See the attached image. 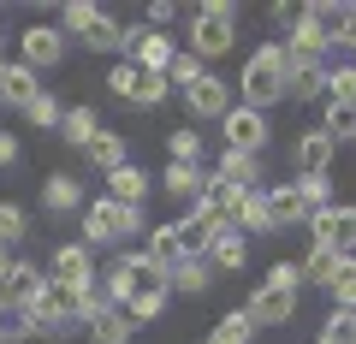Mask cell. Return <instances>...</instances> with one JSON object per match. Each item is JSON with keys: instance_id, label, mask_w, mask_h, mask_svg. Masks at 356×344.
<instances>
[{"instance_id": "6da1fadb", "label": "cell", "mask_w": 356, "mask_h": 344, "mask_svg": "<svg viewBox=\"0 0 356 344\" xmlns=\"http://www.w3.org/2000/svg\"><path fill=\"white\" fill-rule=\"evenodd\" d=\"M285 90H291V60H285V42H261V48L243 60V107L267 113Z\"/></svg>"}, {"instance_id": "7a4b0ae2", "label": "cell", "mask_w": 356, "mask_h": 344, "mask_svg": "<svg viewBox=\"0 0 356 344\" xmlns=\"http://www.w3.org/2000/svg\"><path fill=\"white\" fill-rule=\"evenodd\" d=\"M238 36V0H202L191 13V54H226Z\"/></svg>"}, {"instance_id": "3957f363", "label": "cell", "mask_w": 356, "mask_h": 344, "mask_svg": "<svg viewBox=\"0 0 356 344\" xmlns=\"http://www.w3.org/2000/svg\"><path fill=\"white\" fill-rule=\"evenodd\" d=\"M60 18H65V30H72V36H83L95 54H125V24H119V18H107L95 0H65Z\"/></svg>"}, {"instance_id": "277c9868", "label": "cell", "mask_w": 356, "mask_h": 344, "mask_svg": "<svg viewBox=\"0 0 356 344\" xmlns=\"http://www.w3.org/2000/svg\"><path fill=\"white\" fill-rule=\"evenodd\" d=\"M143 231V208H125L113 202V196H102V202H83V238L89 243H125Z\"/></svg>"}, {"instance_id": "5b68a950", "label": "cell", "mask_w": 356, "mask_h": 344, "mask_svg": "<svg viewBox=\"0 0 356 344\" xmlns=\"http://www.w3.org/2000/svg\"><path fill=\"white\" fill-rule=\"evenodd\" d=\"M172 36H166V30H125V60L137 65V72H166V65H172Z\"/></svg>"}, {"instance_id": "8992f818", "label": "cell", "mask_w": 356, "mask_h": 344, "mask_svg": "<svg viewBox=\"0 0 356 344\" xmlns=\"http://www.w3.org/2000/svg\"><path fill=\"white\" fill-rule=\"evenodd\" d=\"M220 125H226V149H232V154H261V142H267V113H255V107L238 101Z\"/></svg>"}, {"instance_id": "52a82bcc", "label": "cell", "mask_w": 356, "mask_h": 344, "mask_svg": "<svg viewBox=\"0 0 356 344\" xmlns=\"http://www.w3.org/2000/svg\"><path fill=\"white\" fill-rule=\"evenodd\" d=\"M243 315H250V327H255V332H261V327H285V320L297 315V297H291V291H280V285H255L250 303H243Z\"/></svg>"}, {"instance_id": "ba28073f", "label": "cell", "mask_w": 356, "mask_h": 344, "mask_svg": "<svg viewBox=\"0 0 356 344\" xmlns=\"http://www.w3.org/2000/svg\"><path fill=\"white\" fill-rule=\"evenodd\" d=\"M344 24H350V0H303V30L321 36L327 48L344 42Z\"/></svg>"}, {"instance_id": "9c48e42d", "label": "cell", "mask_w": 356, "mask_h": 344, "mask_svg": "<svg viewBox=\"0 0 356 344\" xmlns=\"http://www.w3.org/2000/svg\"><path fill=\"white\" fill-rule=\"evenodd\" d=\"M315 243H327L332 255H356V202H332L327 214L315 220Z\"/></svg>"}, {"instance_id": "30bf717a", "label": "cell", "mask_w": 356, "mask_h": 344, "mask_svg": "<svg viewBox=\"0 0 356 344\" xmlns=\"http://www.w3.org/2000/svg\"><path fill=\"white\" fill-rule=\"evenodd\" d=\"M83 327H89V338H95V344H125L131 332H137V320H131L125 303H95Z\"/></svg>"}, {"instance_id": "8fae6325", "label": "cell", "mask_w": 356, "mask_h": 344, "mask_svg": "<svg viewBox=\"0 0 356 344\" xmlns=\"http://www.w3.org/2000/svg\"><path fill=\"white\" fill-rule=\"evenodd\" d=\"M184 101H191V113H196V119H226V113H232V90L220 83L214 72L196 77L191 90H184Z\"/></svg>"}, {"instance_id": "7c38bea8", "label": "cell", "mask_w": 356, "mask_h": 344, "mask_svg": "<svg viewBox=\"0 0 356 344\" xmlns=\"http://www.w3.org/2000/svg\"><path fill=\"white\" fill-rule=\"evenodd\" d=\"M243 261H250V238H243L238 226H214V238H208V268H226V273H238Z\"/></svg>"}, {"instance_id": "4fadbf2b", "label": "cell", "mask_w": 356, "mask_h": 344, "mask_svg": "<svg viewBox=\"0 0 356 344\" xmlns=\"http://www.w3.org/2000/svg\"><path fill=\"white\" fill-rule=\"evenodd\" d=\"M60 60H65V30L30 24V30H24V65L36 72V65H60Z\"/></svg>"}, {"instance_id": "5bb4252c", "label": "cell", "mask_w": 356, "mask_h": 344, "mask_svg": "<svg viewBox=\"0 0 356 344\" xmlns=\"http://www.w3.org/2000/svg\"><path fill=\"white\" fill-rule=\"evenodd\" d=\"M332 149H339V142L327 137V131H303V142H297V172H303V179H327L332 172Z\"/></svg>"}, {"instance_id": "9a60e30c", "label": "cell", "mask_w": 356, "mask_h": 344, "mask_svg": "<svg viewBox=\"0 0 356 344\" xmlns=\"http://www.w3.org/2000/svg\"><path fill=\"white\" fill-rule=\"evenodd\" d=\"M42 208L48 214H83V184L72 172H48L42 179Z\"/></svg>"}, {"instance_id": "2e32d148", "label": "cell", "mask_w": 356, "mask_h": 344, "mask_svg": "<svg viewBox=\"0 0 356 344\" xmlns=\"http://www.w3.org/2000/svg\"><path fill=\"white\" fill-rule=\"evenodd\" d=\"M89 279H95V268H89V249H83V243H65V249H54L48 285H89Z\"/></svg>"}, {"instance_id": "e0dca14e", "label": "cell", "mask_w": 356, "mask_h": 344, "mask_svg": "<svg viewBox=\"0 0 356 344\" xmlns=\"http://www.w3.org/2000/svg\"><path fill=\"white\" fill-rule=\"evenodd\" d=\"M226 184H238V190H267V179H261V154H220V166H214Z\"/></svg>"}, {"instance_id": "ac0fdd59", "label": "cell", "mask_w": 356, "mask_h": 344, "mask_svg": "<svg viewBox=\"0 0 356 344\" xmlns=\"http://www.w3.org/2000/svg\"><path fill=\"white\" fill-rule=\"evenodd\" d=\"M107 196H113V202H125V208H143V196H149V172H143L137 161L119 166V172H107Z\"/></svg>"}, {"instance_id": "d6986e66", "label": "cell", "mask_w": 356, "mask_h": 344, "mask_svg": "<svg viewBox=\"0 0 356 344\" xmlns=\"http://www.w3.org/2000/svg\"><path fill=\"white\" fill-rule=\"evenodd\" d=\"M232 226L243 231V238H261V231H280V220H273V202H267V190H250L243 196V208H238V220H232Z\"/></svg>"}, {"instance_id": "ffe728a7", "label": "cell", "mask_w": 356, "mask_h": 344, "mask_svg": "<svg viewBox=\"0 0 356 344\" xmlns=\"http://www.w3.org/2000/svg\"><path fill=\"white\" fill-rule=\"evenodd\" d=\"M42 83H36V72H30L24 60L18 65H0V101L6 107H30V95H36Z\"/></svg>"}, {"instance_id": "44dd1931", "label": "cell", "mask_w": 356, "mask_h": 344, "mask_svg": "<svg viewBox=\"0 0 356 344\" xmlns=\"http://www.w3.org/2000/svg\"><path fill=\"white\" fill-rule=\"evenodd\" d=\"M24 338H36L30 303H18V297H0V344H24Z\"/></svg>"}, {"instance_id": "7402d4cb", "label": "cell", "mask_w": 356, "mask_h": 344, "mask_svg": "<svg viewBox=\"0 0 356 344\" xmlns=\"http://www.w3.org/2000/svg\"><path fill=\"white\" fill-rule=\"evenodd\" d=\"M149 261H161L166 273L184 261V231H178V220H166V226H154V231H149Z\"/></svg>"}, {"instance_id": "603a6c76", "label": "cell", "mask_w": 356, "mask_h": 344, "mask_svg": "<svg viewBox=\"0 0 356 344\" xmlns=\"http://www.w3.org/2000/svg\"><path fill=\"white\" fill-rule=\"evenodd\" d=\"M0 285H6V297H18V303H36V297H42V285H48V273H42L36 261H13Z\"/></svg>"}, {"instance_id": "cb8c5ba5", "label": "cell", "mask_w": 356, "mask_h": 344, "mask_svg": "<svg viewBox=\"0 0 356 344\" xmlns=\"http://www.w3.org/2000/svg\"><path fill=\"white\" fill-rule=\"evenodd\" d=\"M208 279H214V268H208V255H184L172 273H166V285L172 291H184V297H196V291H208Z\"/></svg>"}, {"instance_id": "d4e9b609", "label": "cell", "mask_w": 356, "mask_h": 344, "mask_svg": "<svg viewBox=\"0 0 356 344\" xmlns=\"http://www.w3.org/2000/svg\"><path fill=\"white\" fill-rule=\"evenodd\" d=\"M83 154L102 166V172H119V166H131V149H125V137H119V131H95V142H89Z\"/></svg>"}, {"instance_id": "484cf974", "label": "cell", "mask_w": 356, "mask_h": 344, "mask_svg": "<svg viewBox=\"0 0 356 344\" xmlns=\"http://www.w3.org/2000/svg\"><path fill=\"white\" fill-rule=\"evenodd\" d=\"M95 131H102V119L89 113L83 101H77V107H65V113H60V137L72 142V149H89V142H95Z\"/></svg>"}, {"instance_id": "4316f807", "label": "cell", "mask_w": 356, "mask_h": 344, "mask_svg": "<svg viewBox=\"0 0 356 344\" xmlns=\"http://www.w3.org/2000/svg\"><path fill=\"white\" fill-rule=\"evenodd\" d=\"M297 202H303V226H315L332 208V172L327 179H297Z\"/></svg>"}, {"instance_id": "83f0119b", "label": "cell", "mask_w": 356, "mask_h": 344, "mask_svg": "<svg viewBox=\"0 0 356 344\" xmlns=\"http://www.w3.org/2000/svg\"><path fill=\"white\" fill-rule=\"evenodd\" d=\"M161 184L178 196V208H184V202H196V196H202L208 172H202V166H166V179H161Z\"/></svg>"}, {"instance_id": "f1b7e54d", "label": "cell", "mask_w": 356, "mask_h": 344, "mask_svg": "<svg viewBox=\"0 0 356 344\" xmlns=\"http://www.w3.org/2000/svg\"><path fill=\"white\" fill-rule=\"evenodd\" d=\"M327 291L339 309H356V255H339V268L327 273Z\"/></svg>"}, {"instance_id": "f546056e", "label": "cell", "mask_w": 356, "mask_h": 344, "mask_svg": "<svg viewBox=\"0 0 356 344\" xmlns=\"http://www.w3.org/2000/svg\"><path fill=\"white\" fill-rule=\"evenodd\" d=\"M208 338H214V344H250L255 327H250V315H243V309H226V315L214 320V332H208Z\"/></svg>"}, {"instance_id": "4dcf8cb0", "label": "cell", "mask_w": 356, "mask_h": 344, "mask_svg": "<svg viewBox=\"0 0 356 344\" xmlns=\"http://www.w3.org/2000/svg\"><path fill=\"white\" fill-rule=\"evenodd\" d=\"M166 154H172V166H202V137H196L191 125H178L172 137H166Z\"/></svg>"}, {"instance_id": "1f68e13d", "label": "cell", "mask_w": 356, "mask_h": 344, "mask_svg": "<svg viewBox=\"0 0 356 344\" xmlns=\"http://www.w3.org/2000/svg\"><path fill=\"white\" fill-rule=\"evenodd\" d=\"M297 268H303V285H327V273L339 268V255H332L327 243H309V255L297 261Z\"/></svg>"}, {"instance_id": "d6a6232c", "label": "cell", "mask_w": 356, "mask_h": 344, "mask_svg": "<svg viewBox=\"0 0 356 344\" xmlns=\"http://www.w3.org/2000/svg\"><path fill=\"white\" fill-rule=\"evenodd\" d=\"M267 202H273V220H280V226H297V220H303V202H297V179H291V184H273V190H267Z\"/></svg>"}, {"instance_id": "836d02e7", "label": "cell", "mask_w": 356, "mask_h": 344, "mask_svg": "<svg viewBox=\"0 0 356 344\" xmlns=\"http://www.w3.org/2000/svg\"><path fill=\"white\" fill-rule=\"evenodd\" d=\"M327 131L332 142H356V107H344V101H327Z\"/></svg>"}, {"instance_id": "e575fe53", "label": "cell", "mask_w": 356, "mask_h": 344, "mask_svg": "<svg viewBox=\"0 0 356 344\" xmlns=\"http://www.w3.org/2000/svg\"><path fill=\"white\" fill-rule=\"evenodd\" d=\"M267 24L280 30V42H285L297 24H303V0H267Z\"/></svg>"}, {"instance_id": "d590c367", "label": "cell", "mask_w": 356, "mask_h": 344, "mask_svg": "<svg viewBox=\"0 0 356 344\" xmlns=\"http://www.w3.org/2000/svg\"><path fill=\"white\" fill-rule=\"evenodd\" d=\"M196 77H202V54H172V65H166V83H172L178 95L191 90Z\"/></svg>"}, {"instance_id": "8d00e7d4", "label": "cell", "mask_w": 356, "mask_h": 344, "mask_svg": "<svg viewBox=\"0 0 356 344\" xmlns=\"http://www.w3.org/2000/svg\"><path fill=\"white\" fill-rule=\"evenodd\" d=\"M321 344H356V309H332L321 327Z\"/></svg>"}, {"instance_id": "74e56055", "label": "cell", "mask_w": 356, "mask_h": 344, "mask_svg": "<svg viewBox=\"0 0 356 344\" xmlns=\"http://www.w3.org/2000/svg\"><path fill=\"white\" fill-rule=\"evenodd\" d=\"M24 226H30V214L18 202H0V249H13L18 238H24Z\"/></svg>"}, {"instance_id": "f35d334b", "label": "cell", "mask_w": 356, "mask_h": 344, "mask_svg": "<svg viewBox=\"0 0 356 344\" xmlns=\"http://www.w3.org/2000/svg\"><path fill=\"white\" fill-rule=\"evenodd\" d=\"M60 113H65V107L54 101L48 90H36V95H30V107H24V119H30V125H42V131H48V125H60Z\"/></svg>"}, {"instance_id": "ab89813d", "label": "cell", "mask_w": 356, "mask_h": 344, "mask_svg": "<svg viewBox=\"0 0 356 344\" xmlns=\"http://www.w3.org/2000/svg\"><path fill=\"white\" fill-rule=\"evenodd\" d=\"M166 90H172L166 72H137V95H131V101H137V107H154V101H166Z\"/></svg>"}, {"instance_id": "60d3db41", "label": "cell", "mask_w": 356, "mask_h": 344, "mask_svg": "<svg viewBox=\"0 0 356 344\" xmlns=\"http://www.w3.org/2000/svg\"><path fill=\"white\" fill-rule=\"evenodd\" d=\"M261 285H280V291H291V297H297V285H303V268H297V261H273V268L261 273Z\"/></svg>"}, {"instance_id": "b9f144b4", "label": "cell", "mask_w": 356, "mask_h": 344, "mask_svg": "<svg viewBox=\"0 0 356 344\" xmlns=\"http://www.w3.org/2000/svg\"><path fill=\"white\" fill-rule=\"evenodd\" d=\"M166 297H172V291H137L125 309H131V320H154V315L166 309Z\"/></svg>"}, {"instance_id": "7bdbcfd3", "label": "cell", "mask_w": 356, "mask_h": 344, "mask_svg": "<svg viewBox=\"0 0 356 344\" xmlns=\"http://www.w3.org/2000/svg\"><path fill=\"white\" fill-rule=\"evenodd\" d=\"M107 90H113V95H125V101H131V95H137V65H131V60H119L113 72H107Z\"/></svg>"}, {"instance_id": "ee69618b", "label": "cell", "mask_w": 356, "mask_h": 344, "mask_svg": "<svg viewBox=\"0 0 356 344\" xmlns=\"http://www.w3.org/2000/svg\"><path fill=\"white\" fill-rule=\"evenodd\" d=\"M172 18H178V6H172V0H149V30H166Z\"/></svg>"}, {"instance_id": "f6af8a7d", "label": "cell", "mask_w": 356, "mask_h": 344, "mask_svg": "<svg viewBox=\"0 0 356 344\" xmlns=\"http://www.w3.org/2000/svg\"><path fill=\"white\" fill-rule=\"evenodd\" d=\"M18 161V137H13V131H0V166H13Z\"/></svg>"}, {"instance_id": "bcb514c9", "label": "cell", "mask_w": 356, "mask_h": 344, "mask_svg": "<svg viewBox=\"0 0 356 344\" xmlns=\"http://www.w3.org/2000/svg\"><path fill=\"white\" fill-rule=\"evenodd\" d=\"M344 48L356 54V0H350V24H344Z\"/></svg>"}, {"instance_id": "7dc6e473", "label": "cell", "mask_w": 356, "mask_h": 344, "mask_svg": "<svg viewBox=\"0 0 356 344\" xmlns=\"http://www.w3.org/2000/svg\"><path fill=\"white\" fill-rule=\"evenodd\" d=\"M6 268H13V255H6V249H0V279H6Z\"/></svg>"}, {"instance_id": "c3c4849f", "label": "cell", "mask_w": 356, "mask_h": 344, "mask_svg": "<svg viewBox=\"0 0 356 344\" xmlns=\"http://www.w3.org/2000/svg\"><path fill=\"white\" fill-rule=\"evenodd\" d=\"M202 344H214V338H202Z\"/></svg>"}]
</instances>
